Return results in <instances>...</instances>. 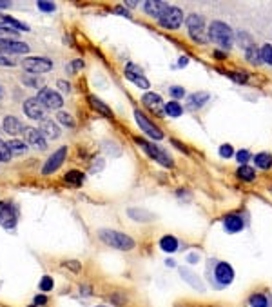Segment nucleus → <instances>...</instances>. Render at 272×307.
<instances>
[{"mask_svg":"<svg viewBox=\"0 0 272 307\" xmlns=\"http://www.w3.org/2000/svg\"><path fill=\"white\" fill-rule=\"evenodd\" d=\"M209 40H212L216 46H220L222 49H230L234 44V29L230 28L227 22L223 20H212L209 24Z\"/></svg>","mask_w":272,"mask_h":307,"instance_id":"1","label":"nucleus"},{"mask_svg":"<svg viewBox=\"0 0 272 307\" xmlns=\"http://www.w3.org/2000/svg\"><path fill=\"white\" fill-rule=\"evenodd\" d=\"M100 240L109 247H115L118 251H131L135 249L136 242L129 235H125L122 231H115V229H100L98 231Z\"/></svg>","mask_w":272,"mask_h":307,"instance_id":"2","label":"nucleus"},{"mask_svg":"<svg viewBox=\"0 0 272 307\" xmlns=\"http://www.w3.org/2000/svg\"><path fill=\"white\" fill-rule=\"evenodd\" d=\"M135 142L147 153V157L152 158V160L158 162L160 165H164V167H174V160H172V157L164 147H160V145H156L154 142H149V140H145V138H140V136H136Z\"/></svg>","mask_w":272,"mask_h":307,"instance_id":"3","label":"nucleus"},{"mask_svg":"<svg viewBox=\"0 0 272 307\" xmlns=\"http://www.w3.org/2000/svg\"><path fill=\"white\" fill-rule=\"evenodd\" d=\"M185 26L189 29V36L193 38L196 44H207L209 35L205 31V18L198 13H191L185 18Z\"/></svg>","mask_w":272,"mask_h":307,"instance_id":"4","label":"nucleus"},{"mask_svg":"<svg viewBox=\"0 0 272 307\" xmlns=\"http://www.w3.org/2000/svg\"><path fill=\"white\" fill-rule=\"evenodd\" d=\"M67 153H69L67 145H62V147H58L55 153H51L49 158L45 160V164H44V167H42V175H44V177H49V175H53L55 171H58V169L62 167V164L65 162Z\"/></svg>","mask_w":272,"mask_h":307,"instance_id":"5","label":"nucleus"},{"mask_svg":"<svg viewBox=\"0 0 272 307\" xmlns=\"http://www.w3.org/2000/svg\"><path fill=\"white\" fill-rule=\"evenodd\" d=\"M135 120L136 124H138V128L142 129V133H145V135H149L152 140H162L164 138V131L158 128L156 124H152V122L145 116V114L140 111V109H136L135 111Z\"/></svg>","mask_w":272,"mask_h":307,"instance_id":"6","label":"nucleus"},{"mask_svg":"<svg viewBox=\"0 0 272 307\" xmlns=\"http://www.w3.org/2000/svg\"><path fill=\"white\" fill-rule=\"evenodd\" d=\"M22 67L29 73H35V75H42L53 69V62L45 57H26L22 60Z\"/></svg>","mask_w":272,"mask_h":307,"instance_id":"7","label":"nucleus"},{"mask_svg":"<svg viewBox=\"0 0 272 307\" xmlns=\"http://www.w3.org/2000/svg\"><path fill=\"white\" fill-rule=\"evenodd\" d=\"M36 98L42 102L45 109H60V107L64 106L62 95L58 93V91H55V89H51V87H42V89H38Z\"/></svg>","mask_w":272,"mask_h":307,"instance_id":"8","label":"nucleus"},{"mask_svg":"<svg viewBox=\"0 0 272 307\" xmlns=\"http://www.w3.org/2000/svg\"><path fill=\"white\" fill-rule=\"evenodd\" d=\"M16 220H18L16 207L9 202H0V226L7 231H11L16 227Z\"/></svg>","mask_w":272,"mask_h":307,"instance_id":"9","label":"nucleus"},{"mask_svg":"<svg viewBox=\"0 0 272 307\" xmlns=\"http://www.w3.org/2000/svg\"><path fill=\"white\" fill-rule=\"evenodd\" d=\"M123 77L129 80V82H133L136 87H140V89H149L151 87V82L143 75V69L140 65L133 64V62H129V64L125 65V75Z\"/></svg>","mask_w":272,"mask_h":307,"instance_id":"10","label":"nucleus"},{"mask_svg":"<svg viewBox=\"0 0 272 307\" xmlns=\"http://www.w3.org/2000/svg\"><path fill=\"white\" fill-rule=\"evenodd\" d=\"M158 22H160V26L165 29H178L180 26L183 24V11L176 6H171Z\"/></svg>","mask_w":272,"mask_h":307,"instance_id":"11","label":"nucleus"},{"mask_svg":"<svg viewBox=\"0 0 272 307\" xmlns=\"http://www.w3.org/2000/svg\"><path fill=\"white\" fill-rule=\"evenodd\" d=\"M22 109H24V113H26V116L28 118H31V120H44V113H45V107H44V104L36 97H31V98H26L24 100V106H22Z\"/></svg>","mask_w":272,"mask_h":307,"instance_id":"12","label":"nucleus"},{"mask_svg":"<svg viewBox=\"0 0 272 307\" xmlns=\"http://www.w3.org/2000/svg\"><path fill=\"white\" fill-rule=\"evenodd\" d=\"M24 138H26V144L35 147V149H45L47 147V140L44 138V135L40 133V129L36 128H24Z\"/></svg>","mask_w":272,"mask_h":307,"instance_id":"13","label":"nucleus"},{"mask_svg":"<svg viewBox=\"0 0 272 307\" xmlns=\"http://www.w3.org/2000/svg\"><path fill=\"white\" fill-rule=\"evenodd\" d=\"M169 7L171 6H169L167 2H164V0H147V2L143 4V11L149 15V16H152V18L160 20Z\"/></svg>","mask_w":272,"mask_h":307,"instance_id":"14","label":"nucleus"},{"mask_svg":"<svg viewBox=\"0 0 272 307\" xmlns=\"http://www.w3.org/2000/svg\"><path fill=\"white\" fill-rule=\"evenodd\" d=\"M214 275H216V280L222 284V286H229L232 284V280H234V269L230 267V264L227 262H218L214 269Z\"/></svg>","mask_w":272,"mask_h":307,"instance_id":"15","label":"nucleus"},{"mask_svg":"<svg viewBox=\"0 0 272 307\" xmlns=\"http://www.w3.org/2000/svg\"><path fill=\"white\" fill-rule=\"evenodd\" d=\"M209 100H211V93H207V91H196V93H191L189 97H187V109L196 111V109H200V107L205 106Z\"/></svg>","mask_w":272,"mask_h":307,"instance_id":"16","label":"nucleus"},{"mask_svg":"<svg viewBox=\"0 0 272 307\" xmlns=\"http://www.w3.org/2000/svg\"><path fill=\"white\" fill-rule=\"evenodd\" d=\"M38 129H40V133L44 135L45 140H47V138H51V140L60 138V128L57 126V122L51 120V118H44V120L40 122Z\"/></svg>","mask_w":272,"mask_h":307,"instance_id":"17","label":"nucleus"},{"mask_svg":"<svg viewBox=\"0 0 272 307\" xmlns=\"http://www.w3.org/2000/svg\"><path fill=\"white\" fill-rule=\"evenodd\" d=\"M0 49L7 51L11 55H24V53H29V46L20 40H0Z\"/></svg>","mask_w":272,"mask_h":307,"instance_id":"18","label":"nucleus"},{"mask_svg":"<svg viewBox=\"0 0 272 307\" xmlns=\"http://www.w3.org/2000/svg\"><path fill=\"white\" fill-rule=\"evenodd\" d=\"M2 128H4V131H6L7 135H20V133H24V124L16 116H13V114H7L6 118H4Z\"/></svg>","mask_w":272,"mask_h":307,"instance_id":"19","label":"nucleus"},{"mask_svg":"<svg viewBox=\"0 0 272 307\" xmlns=\"http://www.w3.org/2000/svg\"><path fill=\"white\" fill-rule=\"evenodd\" d=\"M223 227H225L227 233H240L245 227V222L238 214H229V216L223 218Z\"/></svg>","mask_w":272,"mask_h":307,"instance_id":"20","label":"nucleus"},{"mask_svg":"<svg viewBox=\"0 0 272 307\" xmlns=\"http://www.w3.org/2000/svg\"><path fill=\"white\" fill-rule=\"evenodd\" d=\"M142 104L147 107V109H151V111H156L160 106H164V100H162V97L158 93L147 91V93H143L142 97Z\"/></svg>","mask_w":272,"mask_h":307,"instance_id":"21","label":"nucleus"},{"mask_svg":"<svg viewBox=\"0 0 272 307\" xmlns=\"http://www.w3.org/2000/svg\"><path fill=\"white\" fill-rule=\"evenodd\" d=\"M180 275L183 276L187 284H191L194 289H200V291H205V286L201 284V280L198 278V275H194L191 269H185V267H180Z\"/></svg>","mask_w":272,"mask_h":307,"instance_id":"22","label":"nucleus"},{"mask_svg":"<svg viewBox=\"0 0 272 307\" xmlns=\"http://www.w3.org/2000/svg\"><path fill=\"white\" fill-rule=\"evenodd\" d=\"M87 100H89V104H91V107H93L94 111H98L100 114H104V116H113V111L109 109V106L107 104H104V102L98 98V97H94V95H89L87 97Z\"/></svg>","mask_w":272,"mask_h":307,"instance_id":"23","label":"nucleus"},{"mask_svg":"<svg viewBox=\"0 0 272 307\" xmlns=\"http://www.w3.org/2000/svg\"><path fill=\"white\" fill-rule=\"evenodd\" d=\"M254 164H256L258 169L269 171V169H272V155L271 153H267V151H263V153H256V155H254Z\"/></svg>","mask_w":272,"mask_h":307,"instance_id":"24","label":"nucleus"},{"mask_svg":"<svg viewBox=\"0 0 272 307\" xmlns=\"http://www.w3.org/2000/svg\"><path fill=\"white\" fill-rule=\"evenodd\" d=\"M127 214L136 222H151L154 218L152 213L145 211V209H140V207H131V209H127Z\"/></svg>","mask_w":272,"mask_h":307,"instance_id":"25","label":"nucleus"},{"mask_svg":"<svg viewBox=\"0 0 272 307\" xmlns=\"http://www.w3.org/2000/svg\"><path fill=\"white\" fill-rule=\"evenodd\" d=\"M236 177L243 182H254L256 180V169L251 165H240L236 169Z\"/></svg>","mask_w":272,"mask_h":307,"instance_id":"26","label":"nucleus"},{"mask_svg":"<svg viewBox=\"0 0 272 307\" xmlns=\"http://www.w3.org/2000/svg\"><path fill=\"white\" fill-rule=\"evenodd\" d=\"M160 249L165 251V253H176V251H178V240H176V236L165 235L164 238L160 240Z\"/></svg>","mask_w":272,"mask_h":307,"instance_id":"27","label":"nucleus"},{"mask_svg":"<svg viewBox=\"0 0 272 307\" xmlns=\"http://www.w3.org/2000/svg\"><path fill=\"white\" fill-rule=\"evenodd\" d=\"M64 180L67 182V184H71V186H82L84 184V180H86V175L82 171H78V169H71V171L65 173Z\"/></svg>","mask_w":272,"mask_h":307,"instance_id":"28","label":"nucleus"},{"mask_svg":"<svg viewBox=\"0 0 272 307\" xmlns=\"http://www.w3.org/2000/svg\"><path fill=\"white\" fill-rule=\"evenodd\" d=\"M164 109L171 118H180V116L183 114V106H181L178 100H171V102H167V104H164Z\"/></svg>","mask_w":272,"mask_h":307,"instance_id":"29","label":"nucleus"},{"mask_svg":"<svg viewBox=\"0 0 272 307\" xmlns=\"http://www.w3.org/2000/svg\"><path fill=\"white\" fill-rule=\"evenodd\" d=\"M245 57H247V60H249L251 64L254 65L261 64V51L258 49L256 44H252V46H249V48L245 49Z\"/></svg>","mask_w":272,"mask_h":307,"instance_id":"30","label":"nucleus"},{"mask_svg":"<svg viewBox=\"0 0 272 307\" xmlns=\"http://www.w3.org/2000/svg\"><path fill=\"white\" fill-rule=\"evenodd\" d=\"M7 145H9V149H11L13 155H22V153L28 151V144L18 140V138H11V140L7 142Z\"/></svg>","mask_w":272,"mask_h":307,"instance_id":"31","label":"nucleus"},{"mask_svg":"<svg viewBox=\"0 0 272 307\" xmlns=\"http://www.w3.org/2000/svg\"><path fill=\"white\" fill-rule=\"evenodd\" d=\"M249 304H251V307H269V298L261 293H254L249 298Z\"/></svg>","mask_w":272,"mask_h":307,"instance_id":"32","label":"nucleus"},{"mask_svg":"<svg viewBox=\"0 0 272 307\" xmlns=\"http://www.w3.org/2000/svg\"><path fill=\"white\" fill-rule=\"evenodd\" d=\"M18 36V31L9 26H0V40H15Z\"/></svg>","mask_w":272,"mask_h":307,"instance_id":"33","label":"nucleus"},{"mask_svg":"<svg viewBox=\"0 0 272 307\" xmlns=\"http://www.w3.org/2000/svg\"><path fill=\"white\" fill-rule=\"evenodd\" d=\"M18 62L15 60V57L11 55V53H7V51L0 49V65H6V67H13V65H16Z\"/></svg>","mask_w":272,"mask_h":307,"instance_id":"34","label":"nucleus"},{"mask_svg":"<svg viewBox=\"0 0 272 307\" xmlns=\"http://www.w3.org/2000/svg\"><path fill=\"white\" fill-rule=\"evenodd\" d=\"M259 51H261V62L272 65V44H263Z\"/></svg>","mask_w":272,"mask_h":307,"instance_id":"35","label":"nucleus"},{"mask_svg":"<svg viewBox=\"0 0 272 307\" xmlns=\"http://www.w3.org/2000/svg\"><path fill=\"white\" fill-rule=\"evenodd\" d=\"M11 149H9V145H7L2 138H0V162H9L11 160Z\"/></svg>","mask_w":272,"mask_h":307,"instance_id":"36","label":"nucleus"},{"mask_svg":"<svg viewBox=\"0 0 272 307\" xmlns=\"http://www.w3.org/2000/svg\"><path fill=\"white\" fill-rule=\"evenodd\" d=\"M218 153H220V157L225 158V160H229V158H232L236 153H234V147L230 145V144H222L220 145V149H218Z\"/></svg>","mask_w":272,"mask_h":307,"instance_id":"37","label":"nucleus"},{"mask_svg":"<svg viewBox=\"0 0 272 307\" xmlns=\"http://www.w3.org/2000/svg\"><path fill=\"white\" fill-rule=\"evenodd\" d=\"M234 38H238V42L242 44V48H245V49H247L249 46H252V44H254V42H252V36L249 35L247 31H240V33H238Z\"/></svg>","mask_w":272,"mask_h":307,"instance_id":"38","label":"nucleus"},{"mask_svg":"<svg viewBox=\"0 0 272 307\" xmlns=\"http://www.w3.org/2000/svg\"><path fill=\"white\" fill-rule=\"evenodd\" d=\"M57 120L60 122V124L67 126V128H75V118H73L69 113H65V111H60V113L57 114Z\"/></svg>","mask_w":272,"mask_h":307,"instance_id":"39","label":"nucleus"},{"mask_svg":"<svg viewBox=\"0 0 272 307\" xmlns=\"http://www.w3.org/2000/svg\"><path fill=\"white\" fill-rule=\"evenodd\" d=\"M38 287H40V291H42V293H49L51 289L55 287V282H53V278H51V276H42V278H40V284H38Z\"/></svg>","mask_w":272,"mask_h":307,"instance_id":"40","label":"nucleus"},{"mask_svg":"<svg viewBox=\"0 0 272 307\" xmlns=\"http://www.w3.org/2000/svg\"><path fill=\"white\" fill-rule=\"evenodd\" d=\"M36 6L40 11H45V13H51V11H55L57 6H55V2H49V0H38L36 2Z\"/></svg>","mask_w":272,"mask_h":307,"instance_id":"41","label":"nucleus"},{"mask_svg":"<svg viewBox=\"0 0 272 307\" xmlns=\"http://www.w3.org/2000/svg\"><path fill=\"white\" fill-rule=\"evenodd\" d=\"M229 79H232L234 82H240V84H243V82H247L249 80V77H247V73H238V71H227L225 73Z\"/></svg>","mask_w":272,"mask_h":307,"instance_id":"42","label":"nucleus"},{"mask_svg":"<svg viewBox=\"0 0 272 307\" xmlns=\"http://www.w3.org/2000/svg\"><path fill=\"white\" fill-rule=\"evenodd\" d=\"M169 95H171L174 100H178V98H183V97H185V89L181 86H171L169 87Z\"/></svg>","mask_w":272,"mask_h":307,"instance_id":"43","label":"nucleus"},{"mask_svg":"<svg viewBox=\"0 0 272 307\" xmlns=\"http://www.w3.org/2000/svg\"><path fill=\"white\" fill-rule=\"evenodd\" d=\"M236 160L240 162V165H247V162L251 160V153L247 149H240L236 153Z\"/></svg>","mask_w":272,"mask_h":307,"instance_id":"44","label":"nucleus"},{"mask_svg":"<svg viewBox=\"0 0 272 307\" xmlns=\"http://www.w3.org/2000/svg\"><path fill=\"white\" fill-rule=\"evenodd\" d=\"M65 267H69V269H73V271H80L82 269V265H80L78 260H67V262H64Z\"/></svg>","mask_w":272,"mask_h":307,"instance_id":"45","label":"nucleus"},{"mask_svg":"<svg viewBox=\"0 0 272 307\" xmlns=\"http://www.w3.org/2000/svg\"><path fill=\"white\" fill-rule=\"evenodd\" d=\"M57 86H58V89H62L64 93H69V91H71V84H69V82H65V80H58Z\"/></svg>","mask_w":272,"mask_h":307,"instance_id":"46","label":"nucleus"},{"mask_svg":"<svg viewBox=\"0 0 272 307\" xmlns=\"http://www.w3.org/2000/svg\"><path fill=\"white\" fill-rule=\"evenodd\" d=\"M84 67V60H80V58H76V60H73L71 67H67L69 71H78V69H82Z\"/></svg>","mask_w":272,"mask_h":307,"instance_id":"47","label":"nucleus"},{"mask_svg":"<svg viewBox=\"0 0 272 307\" xmlns=\"http://www.w3.org/2000/svg\"><path fill=\"white\" fill-rule=\"evenodd\" d=\"M47 304V296L45 294H36L35 296V306L40 307V306H45Z\"/></svg>","mask_w":272,"mask_h":307,"instance_id":"48","label":"nucleus"},{"mask_svg":"<svg viewBox=\"0 0 272 307\" xmlns=\"http://www.w3.org/2000/svg\"><path fill=\"white\" fill-rule=\"evenodd\" d=\"M115 13H118V15H123V16H129V11H125L123 7H115Z\"/></svg>","mask_w":272,"mask_h":307,"instance_id":"49","label":"nucleus"},{"mask_svg":"<svg viewBox=\"0 0 272 307\" xmlns=\"http://www.w3.org/2000/svg\"><path fill=\"white\" fill-rule=\"evenodd\" d=\"M171 144H174V145H178V149L180 151H183V153H187V147L183 145L181 142H178V140H171Z\"/></svg>","mask_w":272,"mask_h":307,"instance_id":"50","label":"nucleus"},{"mask_svg":"<svg viewBox=\"0 0 272 307\" xmlns=\"http://www.w3.org/2000/svg\"><path fill=\"white\" fill-rule=\"evenodd\" d=\"M187 64H189V58H187V57L180 58V67H183V65H187Z\"/></svg>","mask_w":272,"mask_h":307,"instance_id":"51","label":"nucleus"},{"mask_svg":"<svg viewBox=\"0 0 272 307\" xmlns=\"http://www.w3.org/2000/svg\"><path fill=\"white\" fill-rule=\"evenodd\" d=\"M11 6V2H7V0H0V7H9Z\"/></svg>","mask_w":272,"mask_h":307,"instance_id":"52","label":"nucleus"},{"mask_svg":"<svg viewBox=\"0 0 272 307\" xmlns=\"http://www.w3.org/2000/svg\"><path fill=\"white\" fill-rule=\"evenodd\" d=\"M0 26H6V15H0Z\"/></svg>","mask_w":272,"mask_h":307,"instance_id":"53","label":"nucleus"},{"mask_svg":"<svg viewBox=\"0 0 272 307\" xmlns=\"http://www.w3.org/2000/svg\"><path fill=\"white\" fill-rule=\"evenodd\" d=\"M214 57H220V58H225V53H222V51H214Z\"/></svg>","mask_w":272,"mask_h":307,"instance_id":"54","label":"nucleus"},{"mask_svg":"<svg viewBox=\"0 0 272 307\" xmlns=\"http://www.w3.org/2000/svg\"><path fill=\"white\" fill-rule=\"evenodd\" d=\"M196 260H198L196 255H189V262H196Z\"/></svg>","mask_w":272,"mask_h":307,"instance_id":"55","label":"nucleus"},{"mask_svg":"<svg viewBox=\"0 0 272 307\" xmlns=\"http://www.w3.org/2000/svg\"><path fill=\"white\" fill-rule=\"evenodd\" d=\"M165 264L169 265V267H174V262H172V260H167V262H165Z\"/></svg>","mask_w":272,"mask_h":307,"instance_id":"56","label":"nucleus"},{"mask_svg":"<svg viewBox=\"0 0 272 307\" xmlns=\"http://www.w3.org/2000/svg\"><path fill=\"white\" fill-rule=\"evenodd\" d=\"M29 307H36V306H35V304H33V306H29Z\"/></svg>","mask_w":272,"mask_h":307,"instance_id":"57","label":"nucleus"},{"mask_svg":"<svg viewBox=\"0 0 272 307\" xmlns=\"http://www.w3.org/2000/svg\"><path fill=\"white\" fill-rule=\"evenodd\" d=\"M96 307H106V306H96Z\"/></svg>","mask_w":272,"mask_h":307,"instance_id":"58","label":"nucleus"}]
</instances>
